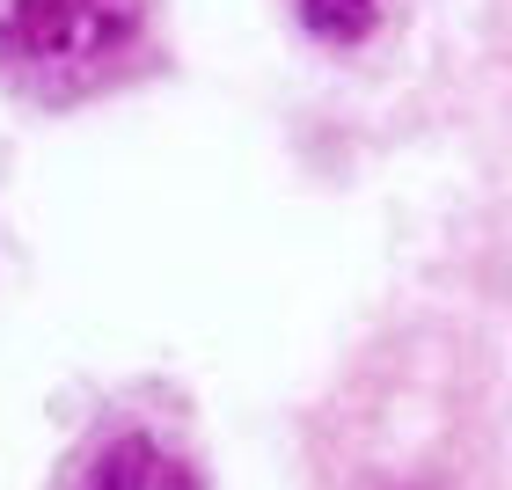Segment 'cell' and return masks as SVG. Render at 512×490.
<instances>
[{
  "instance_id": "obj_1",
  "label": "cell",
  "mask_w": 512,
  "mask_h": 490,
  "mask_svg": "<svg viewBox=\"0 0 512 490\" xmlns=\"http://www.w3.org/2000/svg\"><path fill=\"white\" fill-rule=\"evenodd\" d=\"M330 490H491L476 381L439 337L388 344L337 395Z\"/></svg>"
},
{
  "instance_id": "obj_2",
  "label": "cell",
  "mask_w": 512,
  "mask_h": 490,
  "mask_svg": "<svg viewBox=\"0 0 512 490\" xmlns=\"http://www.w3.org/2000/svg\"><path fill=\"white\" fill-rule=\"evenodd\" d=\"M147 44V0H0V81L30 103H81Z\"/></svg>"
},
{
  "instance_id": "obj_3",
  "label": "cell",
  "mask_w": 512,
  "mask_h": 490,
  "mask_svg": "<svg viewBox=\"0 0 512 490\" xmlns=\"http://www.w3.org/2000/svg\"><path fill=\"white\" fill-rule=\"evenodd\" d=\"M52 490H205L198 469L147 425H103L59 461Z\"/></svg>"
},
{
  "instance_id": "obj_4",
  "label": "cell",
  "mask_w": 512,
  "mask_h": 490,
  "mask_svg": "<svg viewBox=\"0 0 512 490\" xmlns=\"http://www.w3.org/2000/svg\"><path fill=\"white\" fill-rule=\"evenodd\" d=\"M374 15H381V0H300V22L322 44H366Z\"/></svg>"
}]
</instances>
